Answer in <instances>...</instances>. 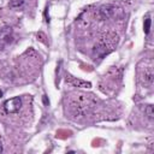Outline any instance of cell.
<instances>
[{
	"instance_id": "obj_1",
	"label": "cell",
	"mask_w": 154,
	"mask_h": 154,
	"mask_svg": "<svg viewBox=\"0 0 154 154\" xmlns=\"http://www.w3.org/2000/svg\"><path fill=\"white\" fill-rule=\"evenodd\" d=\"M93 95L77 94L70 101V108L73 116H84L93 106L95 100L91 97Z\"/></svg>"
},
{
	"instance_id": "obj_9",
	"label": "cell",
	"mask_w": 154,
	"mask_h": 154,
	"mask_svg": "<svg viewBox=\"0 0 154 154\" xmlns=\"http://www.w3.org/2000/svg\"><path fill=\"white\" fill-rule=\"evenodd\" d=\"M2 152V144H1V141H0V153Z\"/></svg>"
},
{
	"instance_id": "obj_10",
	"label": "cell",
	"mask_w": 154,
	"mask_h": 154,
	"mask_svg": "<svg viewBox=\"0 0 154 154\" xmlns=\"http://www.w3.org/2000/svg\"><path fill=\"white\" fill-rule=\"evenodd\" d=\"M1 95H2V93H1V91H0V96H1Z\"/></svg>"
},
{
	"instance_id": "obj_2",
	"label": "cell",
	"mask_w": 154,
	"mask_h": 154,
	"mask_svg": "<svg viewBox=\"0 0 154 154\" xmlns=\"http://www.w3.org/2000/svg\"><path fill=\"white\" fill-rule=\"evenodd\" d=\"M117 36L113 34H106L105 36H102L95 45V54L99 57H103L105 54H107L109 51L113 49V47L117 45Z\"/></svg>"
},
{
	"instance_id": "obj_4",
	"label": "cell",
	"mask_w": 154,
	"mask_h": 154,
	"mask_svg": "<svg viewBox=\"0 0 154 154\" xmlns=\"http://www.w3.org/2000/svg\"><path fill=\"white\" fill-rule=\"evenodd\" d=\"M22 107V99L19 96L12 97L4 103V109L6 113H17Z\"/></svg>"
},
{
	"instance_id": "obj_5",
	"label": "cell",
	"mask_w": 154,
	"mask_h": 154,
	"mask_svg": "<svg viewBox=\"0 0 154 154\" xmlns=\"http://www.w3.org/2000/svg\"><path fill=\"white\" fill-rule=\"evenodd\" d=\"M11 40V29L6 28L0 32V45H6Z\"/></svg>"
},
{
	"instance_id": "obj_6",
	"label": "cell",
	"mask_w": 154,
	"mask_h": 154,
	"mask_svg": "<svg viewBox=\"0 0 154 154\" xmlns=\"http://www.w3.org/2000/svg\"><path fill=\"white\" fill-rule=\"evenodd\" d=\"M69 82H70L72 85H76V87H83V88H89V87L91 85L89 82H84V81L76 79V78H69Z\"/></svg>"
},
{
	"instance_id": "obj_8",
	"label": "cell",
	"mask_w": 154,
	"mask_h": 154,
	"mask_svg": "<svg viewBox=\"0 0 154 154\" xmlns=\"http://www.w3.org/2000/svg\"><path fill=\"white\" fill-rule=\"evenodd\" d=\"M149 29H150V18H147L144 20V32L148 34L149 32Z\"/></svg>"
},
{
	"instance_id": "obj_3",
	"label": "cell",
	"mask_w": 154,
	"mask_h": 154,
	"mask_svg": "<svg viewBox=\"0 0 154 154\" xmlns=\"http://www.w3.org/2000/svg\"><path fill=\"white\" fill-rule=\"evenodd\" d=\"M140 81L146 85L150 87L153 83V65L152 60L144 61V69L140 70Z\"/></svg>"
},
{
	"instance_id": "obj_7",
	"label": "cell",
	"mask_w": 154,
	"mask_h": 154,
	"mask_svg": "<svg viewBox=\"0 0 154 154\" xmlns=\"http://www.w3.org/2000/svg\"><path fill=\"white\" fill-rule=\"evenodd\" d=\"M23 2H24V0H11L10 6L11 7H19V6L23 5Z\"/></svg>"
}]
</instances>
